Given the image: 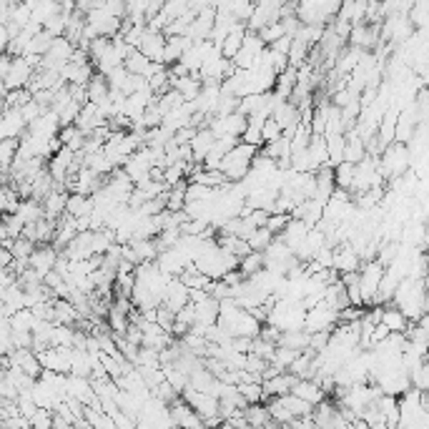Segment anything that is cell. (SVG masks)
<instances>
[{"mask_svg": "<svg viewBox=\"0 0 429 429\" xmlns=\"http://www.w3.org/2000/svg\"><path fill=\"white\" fill-rule=\"evenodd\" d=\"M382 324L389 331H404L410 326V322H407V317H404L402 311L396 309V306H387V304H384V311H382Z\"/></svg>", "mask_w": 429, "mask_h": 429, "instance_id": "cell-27", "label": "cell"}, {"mask_svg": "<svg viewBox=\"0 0 429 429\" xmlns=\"http://www.w3.org/2000/svg\"><path fill=\"white\" fill-rule=\"evenodd\" d=\"M297 354H299L297 349H289V347H281V344H277V347H274V354H271V359H269V364H274L277 369L286 371V369H289V364L297 359Z\"/></svg>", "mask_w": 429, "mask_h": 429, "instance_id": "cell-31", "label": "cell"}, {"mask_svg": "<svg viewBox=\"0 0 429 429\" xmlns=\"http://www.w3.org/2000/svg\"><path fill=\"white\" fill-rule=\"evenodd\" d=\"M33 249H35V241H30V238H26V236H15L13 241H10V246H8V251H10V256L13 259H28Z\"/></svg>", "mask_w": 429, "mask_h": 429, "instance_id": "cell-35", "label": "cell"}, {"mask_svg": "<svg viewBox=\"0 0 429 429\" xmlns=\"http://www.w3.org/2000/svg\"><path fill=\"white\" fill-rule=\"evenodd\" d=\"M294 382H297V376L291 374V371H279V374L264 379V382H261L264 399H269V396H281V394H286V392H291Z\"/></svg>", "mask_w": 429, "mask_h": 429, "instance_id": "cell-14", "label": "cell"}, {"mask_svg": "<svg viewBox=\"0 0 429 429\" xmlns=\"http://www.w3.org/2000/svg\"><path fill=\"white\" fill-rule=\"evenodd\" d=\"M123 68L128 73H136V76H143V78H148V76H153V73L159 71V68H164V63H153V60H148L143 53H141L139 48H133L131 53L123 58Z\"/></svg>", "mask_w": 429, "mask_h": 429, "instance_id": "cell-12", "label": "cell"}, {"mask_svg": "<svg viewBox=\"0 0 429 429\" xmlns=\"http://www.w3.org/2000/svg\"><path fill=\"white\" fill-rule=\"evenodd\" d=\"M83 18H86L88 26L96 30V35H106V38L119 35L121 33V23H123L121 18H116L113 13H108L106 8H103V3H100L98 8H93L91 13H86Z\"/></svg>", "mask_w": 429, "mask_h": 429, "instance_id": "cell-5", "label": "cell"}, {"mask_svg": "<svg viewBox=\"0 0 429 429\" xmlns=\"http://www.w3.org/2000/svg\"><path fill=\"white\" fill-rule=\"evenodd\" d=\"M238 392L244 394L246 402H264V392H261V382H241L236 384Z\"/></svg>", "mask_w": 429, "mask_h": 429, "instance_id": "cell-36", "label": "cell"}, {"mask_svg": "<svg viewBox=\"0 0 429 429\" xmlns=\"http://www.w3.org/2000/svg\"><path fill=\"white\" fill-rule=\"evenodd\" d=\"M213 15H216V8H204L193 13V20L186 28V35L191 40H209L211 35V26H213Z\"/></svg>", "mask_w": 429, "mask_h": 429, "instance_id": "cell-9", "label": "cell"}, {"mask_svg": "<svg viewBox=\"0 0 429 429\" xmlns=\"http://www.w3.org/2000/svg\"><path fill=\"white\" fill-rule=\"evenodd\" d=\"M291 394L301 396V399H306V402L314 407V404H319L322 399H326V392L319 387L314 379H297L294 382V387H291Z\"/></svg>", "mask_w": 429, "mask_h": 429, "instance_id": "cell-15", "label": "cell"}, {"mask_svg": "<svg viewBox=\"0 0 429 429\" xmlns=\"http://www.w3.org/2000/svg\"><path fill=\"white\" fill-rule=\"evenodd\" d=\"M244 417L246 422H249V427H277V422L271 419L269 410H266L261 402H251L244 407Z\"/></svg>", "mask_w": 429, "mask_h": 429, "instance_id": "cell-19", "label": "cell"}, {"mask_svg": "<svg viewBox=\"0 0 429 429\" xmlns=\"http://www.w3.org/2000/svg\"><path fill=\"white\" fill-rule=\"evenodd\" d=\"M35 68L28 63L26 55H10V66L8 73L3 76V88L6 91H13V88H26L28 80L33 78Z\"/></svg>", "mask_w": 429, "mask_h": 429, "instance_id": "cell-4", "label": "cell"}, {"mask_svg": "<svg viewBox=\"0 0 429 429\" xmlns=\"http://www.w3.org/2000/svg\"><path fill=\"white\" fill-rule=\"evenodd\" d=\"M334 324H337V309L326 304L324 299L304 311V329L309 334L311 331H331Z\"/></svg>", "mask_w": 429, "mask_h": 429, "instance_id": "cell-3", "label": "cell"}, {"mask_svg": "<svg viewBox=\"0 0 429 429\" xmlns=\"http://www.w3.org/2000/svg\"><path fill=\"white\" fill-rule=\"evenodd\" d=\"M171 88H176L184 96V100H191L201 91V78L196 73H186V76H179V78H171Z\"/></svg>", "mask_w": 429, "mask_h": 429, "instance_id": "cell-20", "label": "cell"}, {"mask_svg": "<svg viewBox=\"0 0 429 429\" xmlns=\"http://www.w3.org/2000/svg\"><path fill=\"white\" fill-rule=\"evenodd\" d=\"M362 259H359L357 249L349 244V241H342L339 246H334V261H331V269H337L339 274L344 271H357Z\"/></svg>", "mask_w": 429, "mask_h": 429, "instance_id": "cell-11", "label": "cell"}, {"mask_svg": "<svg viewBox=\"0 0 429 429\" xmlns=\"http://www.w3.org/2000/svg\"><path fill=\"white\" fill-rule=\"evenodd\" d=\"M261 146H251V143H244V141L238 139V143L234 146L231 151L224 153V159L218 164V171L224 173L226 181H241L249 173V166H251V159L256 156V151Z\"/></svg>", "mask_w": 429, "mask_h": 429, "instance_id": "cell-1", "label": "cell"}, {"mask_svg": "<svg viewBox=\"0 0 429 429\" xmlns=\"http://www.w3.org/2000/svg\"><path fill=\"white\" fill-rule=\"evenodd\" d=\"M326 143V156H329V166H337L344 161V143H347V133H326L324 136Z\"/></svg>", "mask_w": 429, "mask_h": 429, "instance_id": "cell-22", "label": "cell"}, {"mask_svg": "<svg viewBox=\"0 0 429 429\" xmlns=\"http://www.w3.org/2000/svg\"><path fill=\"white\" fill-rule=\"evenodd\" d=\"M236 143H238V136H216V139H213V143H211V151H216V153H221V156H224V153L231 151Z\"/></svg>", "mask_w": 429, "mask_h": 429, "instance_id": "cell-40", "label": "cell"}, {"mask_svg": "<svg viewBox=\"0 0 429 429\" xmlns=\"http://www.w3.org/2000/svg\"><path fill=\"white\" fill-rule=\"evenodd\" d=\"M128 244L133 246L139 261H156V256H159V246H156L153 238H133Z\"/></svg>", "mask_w": 429, "mask_h": 429, "instance_id": "cell-28", "label": "cell"}, {"mask_svg": "<svg viewBox=\"0 0 429 429\" xmlns=\"http://www.w3.org/2000/svg\"><path fill=\"white\" fill-rule=\"evenodd\" d=\"M286 221H289V213H269V218H266V229H269L271 234H279L286 226Z\"/></svg>", "mask_w": 429, "mask_h": 429, "instance_id": "cell-42", "label": "cell"}, {"mask_svg": "<svg viewBox=\"0 0 429 429\" xmlns=\"http://www.w3.org/2000/svg\"><path fill=\"white\" fill-rule=\"evenodd\" d=\"M93 211V201L91 196H83V193H71L66 201V213L73 218L78 216H91Z\"/></svg>", "mask_w": 429, "mask_h": 429, "instance_id": "cell-25", "label": "cell"}, {"mask_svg": "<svg viewBox=\"0 0 429 429\" xmlns=\"http://www.w3.org/2000/svg\"><path fill=\"white\" fill-rule=\"evenodd\" d=\"M193 311H196V322L209 326V324H213L218 319V301L211 297V294H209L204 301L193 304Z\"/></svg>", "mask_w": 429, "mask_h": 429, "instance_id": "cell-26", "label": "cell"}, {"mask_svg": "<svg viewBox=\"0 0 429 429\" xmlns=\"http://www.w3.org/2000/svg\"><path fill=\"white\" fill-rule=\"evenodd\" d=\"M281 347H289V349H297V351H304L309 347V331L306 329H289V331H281L279 334V342Z\"/></svg>", "mask_w": 429, "mask_h": 429, "instance_id": "cell-24", "label": "cell"}, {"mask_svg": "<svg viewBox=\"0 0 429 429\" xmlns=\"http://www.w3.org/2000/svg\"><path fill=\"white\" fill-rule=\"evenodd\" d=\"M168 412H171L173 424H176V427H204L201 417H198L196 412H193L191 407L181 399V394L176 396L171 404H168Z\"/></svg>", "mask_w": 429, "mask_h": 429, "instance_id": "cell-13", "label": "cell"}, {"mask_svg": "<svg viewBox=\"0 0 429 429\" xmlns=\"http://www.w3.org/2000/svg\"><path fill=\"white\" fill-rule=\"evenodd\" d=\"M18 153V139H0V168L8 171Z\"/></svg>", "mask_w": 429, "mask_h": 429, "instance_id": "cell-32", "label": "cell"}, {"mask_svg": "<svg viewBox=\"0 0 429 429\" xmlns=\"http://www.w3.org/2000/svg\"><path fill=\"white\" fill-rule=\"evenodd\" d=\"M281 136V128H279V123L274 119H266L264 121V125H261V139H264V143L266 141H274V139H279Z\"/></svg>", "mask_w": 429, "mask_h": 429, "instance_id": "cell-41", "label": "cell"}, {"mask_svg": "<svg viewBox=\"0 0 429 429\" xmlns=\"http://www.w3.org/2000/svg\"><path fill=\"white\" fill-rule=\"evenodd\" d=\"M156 264H159V269L164 271V274H168V277H179L181 271L186 269V264H191L189 259L181 254L176 246H168V249H161L159 256H156Z\"/></svg>", "mask_w": 429, "mask_h": 429, "instance_id": "cell-10", "label": "cell"}, {"mask_svg": "<svg viewBox=\"0 0 429 429\" xmlns=\"http://www.w3.org/2000/svg\"><path fill=\"white\" fill-rule=\"evenodd\" d=\"M161 304L168 306V309L176 314L184 304H189V286L181 281L179 277H171L168 279V284L164 289V297H161Z\"/></svg>", "mask_w": 429, "mask_h": 429, "instance_id": "cell-8", "label": "cell"}, {"mask_svg": "<svg viewBox=\"0 0 429 429\" xmlns=\"http://www.w3.org/2000/svg\"><path fill=\"white\" fill-rule=\"evenodd\" d=\"M244 35H246V23H236V26H234L231 30L226 33V38L218 43V48H221V55L231 60L234 55L238 53L241 43H244Z\"/></svg>", "mask_w": 429, "mask_h": 429, "instance_id": "cell-17", "label": "cell"}, {"mask_svg": "<svg viewBox=\"0 0 429 429\" xmlns=\"http://www.w3.org/2000/svg\"><path fill=\"white\" fill-rule=\"evenodd\" d=\"M15 213L20 216L23 224H33V221H38V218L43 216V201H38V198H33V196L20 198Z\"/></svg>", "mask_w": 429, "mask_h": 429, "instance_id": "cell-21", "label": "cell"}, {"mask_svg": "<svg viewBox=\"0 0 429 429\" xmlns=\"http://www.w3.org/2000/svg\"><path fill=\"white\" fill-rule=\"evenodd\" d=\"M281 35H286L284 33V26H281V20H277V23H269V26H264L261 30H259V38L264 40V43H274L277 38H281Z\"/></svg>", "mask_w": 429, "mask_h": 429, "instance_id": "cell-38", "label": "cell"}, {"mask_svg": "<svg viewBox=\"0 0 429 429\" xmlns=\"http://www.w3.org/2000/svg\"><path fill=\"white\" fill-rule=\"evenodd\" d=\"M164 46H166V35L156 28H148L146 26L143 30V38L139 43V51L146 55L148 60L153 63H164Z\"/></svg>", "mask_w": 429, "mask_h": 429, "instance_id": "cell-6", "label": "cell"}, {"mask_svg": "<svg viewBox=\"0 0 429 429\" xmlns=\"http://www.w3.org/2000/svg\"><path fill=\"white\" fill-rule=\"evenodd\" d=\"M60 251L55 249L53 244H35V249L30 251V256H28V266L35 269L43 277L46 271H51L55 266V259H58Z\"/></svg>", "mask_w": 429, "mask_h": 429, "instance_id": "cell-7", "label": "cell"}, {"mask_svg": "<svg viewBox=\"0 0 429 429\" xmlns=\"http://www.w3.org/2000/svg\"><path fill=\"white\" fill-rule=\"evenodd\" d=\"M274 238V234L266 229V226H259V229H254V231L249 234V246H251V251H264L266 246H269V241Z\"/></svg>", "mask_w": 429, "mask_h": 429, "instance_id": "cell-34", "label": "cell"}, {"mask_svg": "<svg viewBox=\"0 0 429 429\" xmlns=\"http://www.w3.org/2000/svg\"><path fill=\"white\" fill-rule=\"evenodd\" d=\"M111 419H113V427H123V429L136 427V419H133V417H128V414H125V412H121V410L113 412Z\"/></svg>", "mask_w": 429, "mask_h": 429, "instance_id": "cell-43", "label": "cell"}, {"mask_svg": "<svg viewBox=\"0 0 429 429\" xmlns=\"http://www.w3.org/2000/svg\"><path fill=\"white\" fill-rule=\"evenodd\" d=\"M266 148H261V153H266L269 159H284V156H291V146H289V139L286 136H279L274 141H266Z\"/></svg>", "mask_w": 429, "mask_h": 429, "instance_id": "cell-30", "label": "cell"}, {"mask_svg": "<svg viewBox=\"0 0 429 429\" xmlns=\"http://www.w3.org/2000/svg\"><path fill=\"white\" fill-rule=\"evenodd\" d=\"M86 93H88V100L91 103H100V100H106L108 98V80L103 73H93L91 80L86 83Z\"/></svg>", "mask_w": 429, "mask_h": 429, "instance_id": "cell-23", "label": "cell"}, {"mask_svg": "<svg viewBox=\"0 0 429 429\" xmlns=\"http://www.w3.org/2000/svg\"><path fill=\"white\" fill-rule=\"evenodd\" d=\"M357 274H359V291H362L364 306H371V297H374L376 286H379L384 266L379 264L376 259H369V261H362V264H359Z\"/></svg>", "mask_w": 429, "mask_h": 429, "instance_id": "cell-2", "label": "cell"}, {"mask_svg": "<svg viewBox=\"0 0 429 429\" xmlns=\"http://www.w3.org/2000/svg\"><path fill=\"white\" fill-rule=\"evenodd\" d=\"M274 347H277V344L274 342H266V339H261V337H254L251 339V354H259V357L261 359H266V362H269L271 359V354H274Z\"/></svg>", "mask_w": 429, "mask_h": 429, "instance_id": "cell-37", "label": "cell"}, {"mask_svg": "<svg viewBox=\"0 0 429 429\" xmlns=\"http://www.w3.org/2000/svg\"><path fill=\"white\" fill-rule=\"evenodd\" d=\"M191 46L189 35H166V46H164V66H171L176 60H181L186 48Z\"/></svg>", "mask_w": 429, "mask_h": 429, "instance_id": "cell-16", "label": "cell"}, {"mask_svg": "<svg viewBox=\"0 0 429 429\" xmlns=\"http://www.w3.org/2000/svg\"><path fill=\"white\" fill-rule=\"evenodd\" d=\"M410 387H414V389H419V392H427V387H429V367H427V359H424L422 364H417L414 369L410 371Z\"/></svg>", "mask_w": 429, "mask_h": 429, "instance_id": "cell-33", "label": "cell"}, {"mask_svg": "<svg viewBox=\"0 0 429 429\" xmlns=\"http://www.w3.org/2000/svg\"><path fill=\"white\" fill-rule=\"evenodd\" d=\"M213 136L209 128H196V133H193V139L189 141V146H191V156H193V164H201L204 161V156L209 153V148H211V143H213Z\"/></svg>", "mask_w": 429, "mask_h": 429, "instance_id": "cell-18", "label": "cell"}, {"mask_svg": "<svg viewBox=\"0 0 429 429\" xmlns=\"http://www.w3.org/2000/svg\"><path fill=\"white\" fill-rule=\"evenodd\" d=\"M244 277H251V274H256L259 269H264V254L261 251H249L246 256L238 259V266H236Z\"/></svg>", "mask_w": 429, "mask_h": 429, "instance_id": "cell-29", "label": "cell"}, {"mask_svg": "<svg viewBox=\"0 0 429 429\" xmlns=\"http://www.w3.org/2000/svg\"><path fill=\"white\" fill-rule=\"evenodd\" d=\"M173 319H176V314H173V311L168 309V306H164V304L156 306V324H159V326H161L164 331H171Z\"/></svg>", "mask_w": 429, "mask_h": 429, "instance_id": "cell-39", "label": "cell"}]
</instances>
